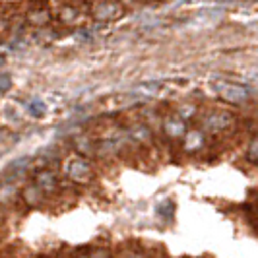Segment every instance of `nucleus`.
<instances>
[{
	"label": "nucleus",
	"mask_w": 258,
	"mask_h": 258,
	"mask_svg": "<svg viewBox=\"0 0 258 258\" xmlns=\"http://www.w3.org/2000/svg\"><path fill=\"white\" fill-rule=\"evenodd\" d=\"M64 175L76 184H86V182L91 181L93 177V169H91L90 161L80 157V155H74L70 159H66L64 163Z\"/></svg>",
	"instance_id": "obj_1"
},
{
	"label": "nucleus",
	"mask_w": 258,
	"mask_h": 258,
	"mask_svg": "<svg viewBox=\"0 0 258 258\" xmlns=\"http://www.w3.org/2000/svg\"><path fill=\"white\" fill-rule=\"evenodd\" d=\"M76 258H90L88 254H80V256H76Z\"/></svg>",
	"instance_id": "obj_8"
},
{
	"label": "nucleus",
	"mask_w": 258,
	"mask_h": 258,
	"mask_svg": "<svg viewBox=\"0 0 258 258\" xmlns=\"http://www.w3.org/2000/svg\"><path fill=\"white\" fill-rule=\"evenodd\" d=\"M248 157H250L254 163H258V138L252 140V144H250V148H248Z\"/></svg>",
	"instance_id": "obj_7"
},
{
	"label": "nucleus",
	"mask_w": 258,
	"mask_h": 258,
	"mask_svg": "<svg viewBox=\"0 0 258 258\" xmlns=\"http://www.w3.org/2000/svg\"><path fill=\"white\" fill-rule=\"evenodd\" d=\"M216 91L221 99L229 101V103H243L250 97V91L245 86L233 84V82H218L216 84Z\"/></svg>",
	"instance_id": "obj_2"
},
{
	"label": "nucleus",
	"mask_w": 258,
	"mask_h": 258,
	"mask_svg": "<svg viewBox=\"0 0 258 258\" xmlns=\"http://www.w3.org/2000/svg\"><path fill=\"white\" fill-rule=\"evenodd\" d=\"M58 18L66 22V24H74L78 20V16H80V8L74 6V4H62V6H58Z\"/></svg>",
	"instance_id": "obj_6"
},
{
	"label": "nucleus",
	"mask_w": 258,
	"mask_h": 258,
	"mask_svg": "<svg viewBox=\"0 0 258 258\" xmlns=\"http://www.w3.org/2000/svg\"><path fill=\"white\" fill-rule=\"evenodd\" d=\"M163 128H165V132H167L171 138H179V136L184 134V124H182L181 118H177V116L167 118L165 124H163Z\"/></svg>",
	"instance_id": "obj_5"
},
{
	"label": "nucleus",
	"mask_w": 258,
	"mask_h": 258,
	"mask_svg": "<svg viewBox=\"0 0 258 258\" xmlns=\"http://www.w3.org/2000/svg\"><path fill=\"white\" fill-rule=\"evenodd\" d=\"M233 124V116L229 113H223V111H214L206 115L204 118V128L210 132H221V130L231 128Z\"/></svg>",
	"instance_id": "obj_3"
},
{
	"label": "nucleus",
	"mask_w": 258,
	"mask_h": 258,
	"mask_svg": "<svg viewBox=\"0 0 258 258\" xmlns=\"http://www.w3.org/2000/svg\"><path fill=\"white\" fill-rule=\"evenodd\" d=\"M91 16L97 20H116L122 16V6L115 2H99V4H91L90 6Z\"/></svg>",
	"instance_id": "obj_4"
}]
</instances>
